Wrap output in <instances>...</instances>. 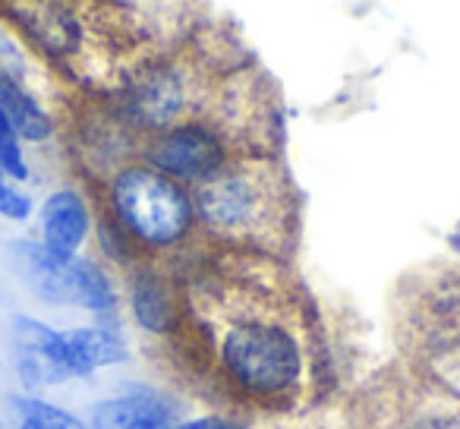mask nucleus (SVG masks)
<instances>
[{
	"mask_svg": "<svg viewBox=\"0 0 460 429\" xmlns=\"http://www.w3.org/2000/svg\"><path fill=\"white\" fill-rule=\"evenodd\" d=\"M177 275L186 316L167 344L192 382L269 420L315 407L322 338L284 259L211 250Z\"/></svg>",
	"mask_w": 460,
	"mask_h": 429,
	"instance_id": "nucleus-1",
	"label": "nucleus"
},
{
	"mask_svg": "<svg viewBox=\"0 0 460 429\" xmlns=\"http://www.w3.org/2000/svg\"><path fill=\"white\" fill-rule=\"evenodd\" d=\"M190 192L199 231L217 250L284 259L294 246L300 205L288 167L275 155H237Z\"/></svg>",
	"mask_w": 460,
	"mask_h": 429,
	"instance_id": "nucleus-2",
	"label": "nucleus"
},
{
	"mask_svg": "<svg viewBox=\"0 0 460 429\" xmlns=\"http://www.w3.org/2000/svg\"><path fill=\"white\" fill-rule=\"evenodd\" d=\"M102 215H108L142 259L167 263L196 234L192 192L146 161H129L102 183Z\"/></svg>",
	"mask_w": 460,
	"mask_h": 429,
	"instance_id": "nucleus-3",
	"label": "nucleus"
},
{
	"mask_svg": "<svg viewBox=\"0 0 460 429\" xmlns=\"http://www.w3.org/2000/svg\"><path fill=\"white\" fill-rule=\"evenodd\" d=\"M353 429H460V398L407 363L385 366L347 401Z\"/></svg>",
	"mask_w": 460,
	"mask_h": 429,
	"instance_id": "nucleus-4",
	"label": "nucleus"
},
{
	"mask_svg": "<svg viewBox=\"0 0 460 429\" xmlns=\"http://www.w3.org/2000/svg\"><path fill=\"white\" fill-rule=\"evenodd\" d=\"M394 332L407 366H422L460 338V272L441 265L403 278L394 297Z\"/></svg>",
	"mask_w": 460,
	"mask_h": 429,
	"instance_id": "nucleus-5",
	"label": "nucleus"
},
{
	"mask_svg": "<svg viewBox=\"0 0 460 429\" xmlns=\"http://www.w3.org/2000/svg\"><path fill=\"white\" fill-rule=\"evenodd\" d=\"M10 263L26 288L51 307H76L85 313H114L117 290L108 269L89 256L58 263L39 240H10Z\"/></svg>",
	"mask_w": 460,
	"mask_h": 429,
	"instance_id": "nucleus-6",
	"label": "nucleus"
},
{
	"mask_svg": "<svg viewBox=\"0 0 460 429\" xmlns=\"http://www.w3.org/2000/svg\"><path fill=\"white\" fill-rule=\"evenodd\" d=\"M237 158V152L221 139L215 127L205 121H186L180 127L158 133L142 142L139 161L161 171L164 177L177 180L186 190H196L205 180H211L227 161Z\"/></svg>",
	"mask_w": 460,
	"mask_h": 429,
	"instance_id": "nucleus-7",
	"label": "nucleus"
},
{
	"mask_svg": "<svg viewBox=\"0 0 460 429\" xmlns=\"http://www.w3.org/2000/svg\"><path fill=\"white\" fill-rule=\"evenodd\" d=\"M127 290H129V309L142 332L152 338L171 341L183 326V288H180L177 269L167 263H142L127 269Z\"/></svg>",
	"mask_w": 460,
	"mask_h": 429,
	"instance_id": "nucleus-8",
	"label": "nucleus"
},
{
	"mask_svg": "<svg viewBox=\"0 0 460 429\" xmlns=\"http://www.w3.org/2000/svg\"><path fill=\"white\" fill-rule=\"evenodd\" d=\"M10 360L13 372L26 391L51 389V385L70 382L64 357V332L45 326L32 316H13L10 319Z\"/></svg>",
	"mask_w": 460,
	"mask_h": 429,
	"instance_id": "nucleus-9",
	"label": "nucleus"
},
{
	"mask_svg": "<svg viewBox=\"0 0 460 429\" xmlns=\"http://www.w3.org/2000/svg\"><path fill=\"white\" fill-rule=\"evenodd\" d=\"M92 234V209L76 186H58L39 209V244L58 263L79 256Z\"/></svg>",
	"mask_w": 460,
	"mask_h": 429,
	"instance_id": "nucleus-10",
	"label": "nucleus"
},
{
	"mask_svg": "<svg viewBox=\"0 0 460 429\" xmlns=\"http://www.w3.org/2000/svg\"><path fill=\"white\" fill-rule=\"evenodd\" d=\"M180 407L155 389H133L92 407L89 429H177Z\"/></svg>",
	"mask_w": 460,
	"mask_h": 429,
	"instance_id": "nucleus-11",
	"label": "nucleus"
},
{
	"mask_svg": "<svg viewBox=\"0 0 460 429\" xmlns=\"http://www.w3.org/2000/svg\"><path fill=\"white\" fill-rule=\"evenodd\" d=\"M64 357L73 379H89L102 366H114L129 360V344L108 322L64 328Z\"/></svg>",
	"mask_w": 460,
	"mask_h": 429,
	"instance_id": "nucleus-12",
	"label": "nucleus"
},
{
	"mask_svg": "<svg viewBox=\"0 0 460 429\" xmlns=\"http://www.w3.org/2000/svg\"><path fill=\"white\" fill-rule=\"evenodd\" d=\"M0 127H10L22 142H48L58 130L39 95L7 73H0Z\"/></svg>",
	"mask_w": 460,
	"mask_h": 429,
	"instance_id": "nucleus-13",
	"label": "nucleus"
},
{
	"mask_svg": "<svg viewBox=\"0 0 460 429\" xmlns=\"http://www.w3.org/2000/svg\"><path fill=\"white\" fill-rule=\"evenodd\" d=\"M13 407L20 414V420L32 423L35 429H89V423H83L76 414L58 407V404L45 401V398L20 395L13 398Z\"/></svg>",
	"mask_w": 460,
	"mask_h": 429,
	"instance_id": "nucleus-14",
	"label": "nucleus"
},
{
	"mask_svg": "<svg viewBox=\"0 0 460 429\" xmlns=\"http://www.w3.org/2000/svg\"><path fill=\"white\" fill-rule=\"evenodd\" d=\"M413 370L426 372L429 379L447 389L454 398H460V338H454L451 344H445L441 351H435L432 357L422 366H413Z\"/></svg>",
	"mask_w": 460,
	"mask_h": 429,
	"instance_id": "nucleus-15",
	"label": "nucleus"
},
{
	"mask_svg": "<svg viewBox=\"0 0 460 429\" xmlns=\"http://www.w3.org/2000/svg\"><path fill=\"white\" fill-rule=\"evenodd\" d=\"M265 429H353L347 407H309L303 414L271 420Z\"/></svg>",
	"mask_w": 460,
	"mask_h": 429,
	"instance_id": "nucleus-16",
	"label": "nucleus"
},
{
	"mask_svg": "<svg viewBox=\"0 0 460 429\" xmlns=\"http://www.w3.org/2000/svg\"><path fill=\"white\" fill-rule=\"evenodd\" d=\"M0 174L4 180H13L20 186L32 177V167L22 152V139L10 127H0Z\"/></svg>",
	"mask_w": 460,
	"mask_h": 429,
	"instance_id": "nucleus-17",
	"label": "nucleus"
},
{
	"mask_svg": "<svg viewBox=\"0 0 460 429\" xmlns=\"http://www.w3.org/2000/svg\"><path fill=\"white\" fill-rule=\"evenodd\" d=\"M35 215V199L13 180H0V219L10 225H29Z\"/></svg>",
	"mask_w": 460,
	"mask_h": 429,
	"instance_id": "nucleus-18",
	"label": "nucleus"
},
{
	"mask_svg": "<svg viewBox=\"0 0 460 429\" xmlns=\"http://www.w3.org/2000/svg\"><path fill=\"white\" fill-rule=\"evenodd\" d=\"M177 429H250V426H246L243 420H237V416L211 414V416H199V420L177 423Z\"/></svg>",
	"mask_w": 460,
	"mask_h": 429,
	"instance_id": "nucleus-19",
	"label": "nucleus"
},
{
	"mask_svg": "<svg viewBox=\"0 0 460 429\" xmlns=\"http://www.w3.org/2000/svg\"><path fill=\"white\" fill-rule=\"evenodd\" d=\"M16 429H35V426H32V423H26V420H20V426H16Z\"/></svg>",
	"mask_w": 460,
	"mask_h": 429,
	"instance_id": "nucleus-20",
	"label": "nucleus"
},
{
	"mask_svg": "<svg viewBox=\"0 0 460 429\" xmlns=\"http://www.w3.org/2000/svg\"><path fill=\"white\" fill-rule=\"evenodd\" d=\"M0 180H4V174H0Z\"/></svg>",
	"mask_w": 460,
	"mask_h": 429,
	"instance_id": "nucleus-21",
	"label": "nucleus"
}]
</instances>
